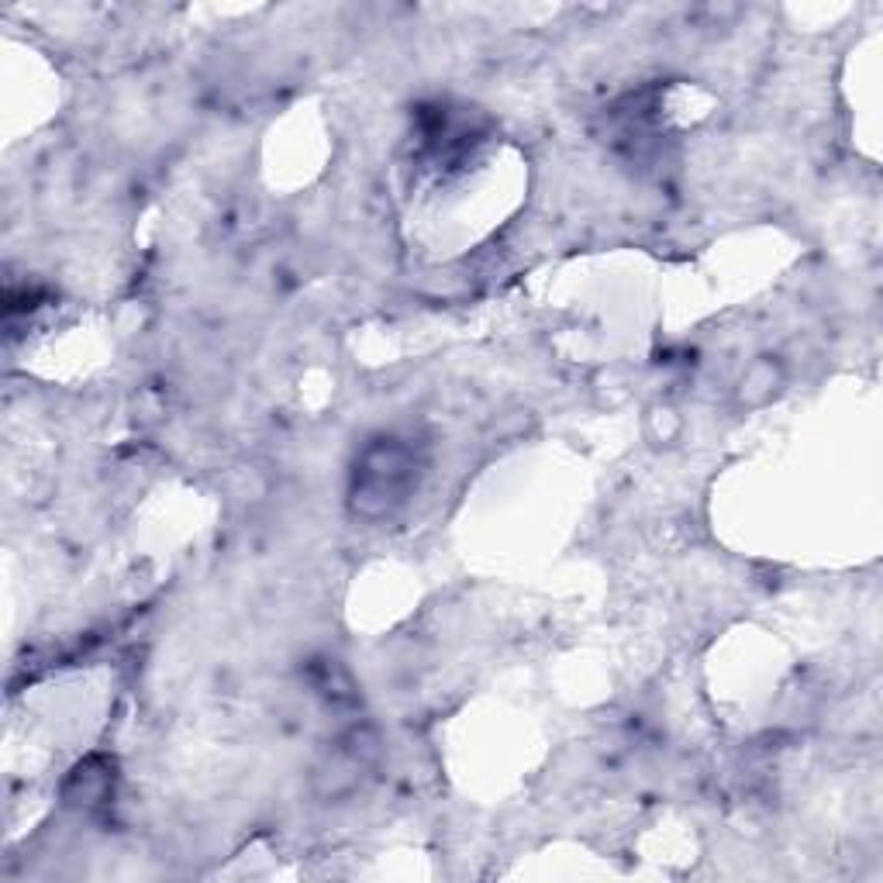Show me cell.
I'll use <instances>...</instances> for the list:
<instances>
[{"label": "cell", "mask_w": 883, "mask_h": 883, "mask_svg": "<svg viewBox=\"0 0 883 883\" xmlns=\"http://www.w3.org/2000/svg\"><path fill=\"white\" fill-rule=\"evenodd\" d=\"M780 383H784V369L774 359H759L746 369L743 387H738V401L749 404V408H759L780 390Z\"/></svg>", "instance_id": "cell-1"}]
</instances>
